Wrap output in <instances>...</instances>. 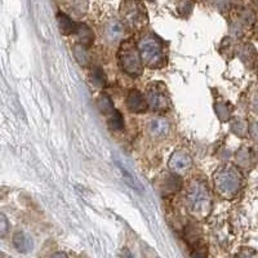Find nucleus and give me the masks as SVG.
I'll use <instances>...</instances> for the list:
<instances>
[{
    "instance_id": "f257e3e1",
    "label": "nucleus",
    "mask_w": 258,
    "mask_h": 258,
    "mask_svg": "<svg viewBox=\"0 0 258 258\" xmlns=\"http://www.w3.org/2000/svg\"><path fill=\"white\" fill-rule=\"evenodd\" d=\"M188 206L196 218L203 220L212 209V198L206 184L202 181H192L188 190Z\"/></svg>"
},
{
    "instance_id": "f03ea898",
    "label": "nucleus",
    "mask_w": 258,
    "mask_h": 258,
    "mask_svg": "<svg viewBox=\"0 0 258 258\" xmlns=\"http://www.w3.org/2000/svg\"><path fill=\"white\" fill-rule=\"evenodd\" d=\"M214 184L221 196L234 198L242 186L239 170L232 166H221L214 174Z\"/></svg>"
},
{
    "instance_id": "7ed1b4c3",
    "label": "nucleus",
    "mask_w": 258,
    "mask_h": 258,
    "mask_svg": "<svg viewBox=\"0 0 258 258\" xmlns=\"http://www.w3.org/2000/svg\"><path fill=\"white\" fill-rule=\"evenodd\" d=\"M120 68L129 76H140L142 74V58L138 46L132 40H126L118 53Z\"/></svg>"
},
{
    "instance_id": "20e7f679",
    "label": "nucleus",
    "mask_w": 258,
    "mask_h": 258,
    "mask_svg": "<svg viewBox=\"0 0 258 258\" xmlns=\"http://www.w3.org/2000/svg\"><path fill=\"white\" fill-rule=\"evenodd\" d=\"M141 58L146 66L152 68H158L164 66L166 64V53L162 42L155 38H146L142 39L138 46Z\"/></svg>"
},
{
    "instance_id": "39448f33",
    "label": "nucleus",
    "mask_w": 258,
    "mask_h": 258,
    "mask_svg": "<svg viewBox=\"0 0 258 258\" xmlns=\"http://www.w3.org/2000/svg\"><path fill=\"white\" fill-rule=\"evenodd\" d=\"M146 102L154 111H166L170 108V100L164 84L152 82L146 90Z\"/></svg>"
},
{
    "instance_id": "423d86ee",
    "label": "nucleus",
    "mask_w": 258,
    "mask_h": 258,
    "mask_svg": "<svg viewBox=\"0 0 258 258\" xmlns=\"http://www.w3.org/2000/svg\"><path fill=\"white\" fill-rule=\"evenodd\" d=\"M122 14L126 24L134 28H141L146 25V12L140 3H124L122 4Z\"/></svg>"
},
{
    "instance_id": "0eeeda50",
    "label": "nucleus",
    "mask_w": 258,
    "mask_h": 258,
    "mask_svg": "<svg viewBox=\"0 0 258 258\" xmlns=\"http://www.w3.org/2000/svg\"><path fill=\"white\" fill-rule=\"evenodd\" d=\"M168 166L176 173L186 172L192 166V159L184 151H176L169 159Z\"/></svg>"
},
{
    "instance_id": "6e6552de",
    "label": "nucleus",
    "mask_w": 258,
    "mask_h": 258,
    "mask_svg": "<svg viewBox=\"0 0 258 258\" xmlns=\"http://www.w3.org/2000/svg\"><path fill=\"white\" fill-rule=\"evenodd\" d=\"M126 108L134 114H142L148 108V102L144 101V97L138 90H133L126 96Z\"/></svg>"
},
{
    "instance_id": "1a4fd4ad",
    "label": "nucleus",
    "mask_w": 258,
    "mask_h": 258,
    "mask_svg": "<svg viewBox=\"0 0 258 258\" xmlns=\"http://www.w3.org/2000/svg\"><path fill=\"white\" fill-rule=\"evenodd\" d=\"M169 126L168 120H166L164 118H155L150 122L148 124V130H150V134L155 138H163L169 133Z\"/></svg>"
},
{
    "instance_id": "9d476101",
    "label": "nucleus",
    "mask_w": 258,
    "mask_h": 258,
    "mask_svg": "<svg viewBox=\"0 0 258 258\" xmlns=\"http://www.w3.org/2000/svg\"><path fill=\"white\" fill-rule=\"evenodd\" d=\"M124 34V28L123 25L120 24L116 20H111L110 22L106 24L104 26V38L108 40V42H116L120 38L123 36Z\"/></svg>"
},
{
    "instance_id": "9b49d317",
    "label": "nucleus",
    "mask_w": 258,
    "mask_h": 258,
    "mask_svg": "<svg viewBox=\"0 0 258 258\" xmlns=\"http://www.w3.org/2000/svg\"><path fill=\"white\" fill-rule=\"evenodd\" d=\"M13 246L21 253H28L32 249V240L25 232H16L13 236Z\"/></svg>"
},
{
    "instance_id": "f8f14e48",
    "label": "nucleus",
    "mask_w": 258,
    "mask_h": 258,
    "mask_svg": "<svg viewBox=\"0 0 258 258\" xmlns=\"http://www.w3.org/2000/svg\"><path fill=\"white\" fill-rule=\"evenodd\" d=\"M75 35L78 36L80 42V46H90L93 42V32L90 28L84 24H76V28H75Z\"/></svg>"
},
{
    "instance_id": "ddd939ff",
    "label": "nucleus",
    "mask_w": 258,
    "mask_h": 258,
    "mask_svg": "<svg viewBox=\"0 0 258 258\" xmlns=\"http://www.w3.org/2000/svg\"><path fill=\"white\" fill-rule=\"evenodd\" d=\"M57 21H58L60 30H61L62 34L68 35L71 34V32H75L76 24H74L72 20H71L68 16L64 14V13H58V16H57Z\"/></svg>"
},
{
    "instance_id": "4468645a",
    "label": "nucleus",
    "mask_w": 258,
    "mask_h": 258,
    "mask_svg": "<svg viewBox=\"0 0 258 258\" xmlns=\"http://www.w3.org/2000/svg\"><path fill=\"white\" fill-rule=\"evenodd\" d=\"M98 108L101 110L102 114L111 115L114 112V104H112V101L110 100V97L106 94H102L98 98Z\"/></svg>"
},
{
    "instance_id": "2eb2a0df",
    "label": "nucleus",
    "mask_w": 258,
    "mask_h": 258,
    "mask_svg": "<svg viewBox=\"0 0 258 258\" xmlns=\"http://www.w3.org/2000/svg\"><path fill=\"white\" fill-rule=\"evenodd\" d=\"M108 124L112 129L115 130H120V129L124 128V119L123 115L120 114L119 111L115 110L112 114L110 115V119H108Z\"/></svg>"
},
{
    "instance_id": "dca6fc26",
    "label": "nucleus",
    "mask_w": 258,
    "mask_h": 258,
    "mask_svg": "<svg viewBox=\"0 0 258 258\" xmlns=\"http://www.w3.org/2000/svg\"><path fill=\"white\" fill-rule=\"evenodd\" d=\"M166 186L170 191H178L182 188V180L178 174L169 176L166 181Z\"/></svg>"
},
{
    "instance_id": "f3484780",
    "label": "nucleus",
    "mask_w": 258,
    "mask_h": 258,
    "mask_svg": "<svg viewBox=\"0 0 258 258\" xmlns=\"http://www.w3.org/2000/svg\"><path fill=\"white\" fill-rule=\"evenodd\" d=\"M119 168H120V170H122V173H123V178L126 180V184H128L130 188H136V190H141V188H140V184L136 181L134 177H133V176L130 174V173H129L126 168H123V166H120V164H119Z\"/></svg>"
},
{
    "instance_id": "a211bd4d",
    "label": "nucleus",
    "mask_w": 258,
    "mask_h": 258,
    "mask_svg": "<svg viewBox=\"0 0 258 258\" xmlns=\"http://www.w3.org/2000/svg\"><path fill=\"white\" fill-rule=\"evenodd\" d=\"M92 79H93V82H94L96 86H104V82H106V76H104V71H102L100 68H94V71H93V75H92Z\"/></svg>"
},
{
    "instance_id": "6ab92c4d",
    "label": "nucleus",
    "mask_w": 258,
    "mask_h": 258,
    "mask_svg": "<svg viewBox=\"0 0 258 258\" xmlns=\"http://www.w3.org/2000/svg\"><path fill=\"white\" fill-rule=\"evenodd\" d=\"M74 52L75 57H76L78 61H79L80 64H86V61H88V56H86V52L84 50L83 46H75Z\"/></svg>"
},
{
    "instance_id": "aec40b11",
    "label": "nucleus",
    "mask_w": 258,
    "mask_h": 258,
    "mask_svg": "<svg viewBox=\"0 0 258 258\" xmlns=\"http://www.w3.org/2000/svg\"><path fill=\"white\" fill-rule=\"evenodd\" d=\"M238 258H258V252L253 250V249H243L242 252L238 254Z\"/></svg>"
},
{
    "instance_id": "412c9836",
    "label": "nucleus",
    "mask_w": 258,
    "mask_h": 258,
    "mask_svg": "<svg viewBox=\"0 0 258 258\" xmlns=\"http://www.w3.org/2000/svg\"><path fill=\"white\" fill-rule=\"evenodd\" d=\"M8 221H6V216L2 214L0 216V235H2V238H4L6 235V232H8Z\"/></svg>"
},
{
    "instance_id": "4be33fe9",
    "label": "nucleus",
    "mask_w": 258,
    "mask_h": 258,
    "mask_svg": "<svg viewBox=\"0 0 258 258\" xmlns=\"http://www.w3.org/2000/svg\"><path fill=\"white\" fill-rule=\"evenodd\" d=\"M122 258H133V254L130 253V250H129L128 248H124L123 250H122Z\"/></svg>"
},
{
    "instance_id": "5701e85b",
    "label": "nucleus",
    "mask_w": 258,
    "mask_h": 258,
    "mask_svg": "<svg viewBox=\"0 0 258 258\" xmlns=\"http://www.w3.org/2000/svg\"><path fill=\"white\" fill-rule=\"evenodd\" d=\"M191 258H206V256L204 254V252H200V250H195L191 254Z\"/></svg>"
},
{
    "instance_id": "b1692460",
    "label": "nucleus",
    "mask_w": 258,
    "mask_h": 258,
    "mask_svg": "<svg viewBox=\"0 0 258 258\" xmlns=\"http://www.w3.org/2000/svg\"><path fill=\"white\" fill-rule=\"evenodd\" d=\"M50 258H68V256L64 254V252H57V253H54V254H53Z\"/></svg>"
}]
</instances>
